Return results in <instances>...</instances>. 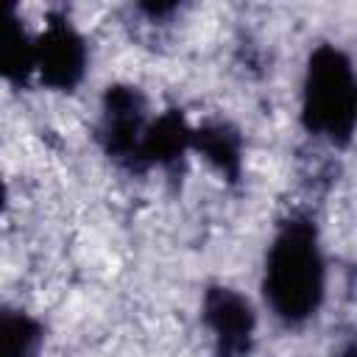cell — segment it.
Returning <instances> with one entry per match:
<instances>
[{
    "label": "cell",
    "mask_w": 357,
    "mask_h": 357,
    "mask_svg": "<svg viewBox=\"0 0 357 357\" xmlns=\"http://www.w3.org/2000/svg\"><path fill=\"white\" fill-rule=\"evenodd\" d=\"M262 298L284 326L312 321L326 298V257L321 231L307 215H287L265 251Z\"/></svg>",
    "instance_id": "6da1fadb"
},
{
    "label": "cell",
    "mask_w": 357,
    "mask_h": 357,
    "mask_svg": "<svg viewBox=\"0 0 357 357\" xmlns=\"http://www.w3.org/2000/svg\"><path fill=\"white\" fill-rule=\"evenodd\" d=\"M301 126L310 137H318L335 148H349L357 126V78L351 56L321 42L310 50L301 75Z\"/></svg>",
    "instance_id": "7a4b0ae2"
},
{
    "label": "cell",
    "mask_w": 357,
    "mask_h": 357,
    "mask_svg": "<svg viewBox=\"0 0 357 357\" xmlns=\"http://www.w3.org/2000/svg\"><path fill=\"white\" fill-rule=\"evenodd\" d=\"M89 70V45L64 14H50L33 36V75L45 89L75 92Z\"/></svg>",
    "instance_id": "3957f363"
},
{
    "label": "cell",
    "mask_w": 357,
    "mask_h": 357,
    "mask_svg": "<svg viewBox=\"0 0 357 357\" xmlns=\"http://www.w3.org/2000/svg\"><path fill=\"white\" fill-rule=\"evenodd\" d=\"M148 100L131 84H112L100 98L98 142L103 153L126 167L139 173V145L148 128Z\"/></svg>",
    "instance_id": "277c9868"
},
{
    "label": "cell",
    "mask_w": 357,
    "mask_h": 357,
    "mask_svg": "<svg viewBox=\"0 0 357 357\" xmlns=\"http://www.w3.org/2000/svg\"><path fill=\"white\" fill-rule=\"evenodd\" d=\"M201 324L215 357H251L257 337L254 304L229 284H209L201 296Z\"/></svg>",
    "instance_id": "5b68a950"
},
{
    "label": "cell",
    "mask_w": 357,
    "mask_h": 357,
    "mask_svg": "<svg viewBox=\"0 0 357 357\" xmlns=\"http://www.w3.org/2000/svg\"><path fill=\"white\" fill-rule=\"evenodd\" d=\"M190 137L192 126L181 109H167L151 117L139 145V173L151 167L176 170L190 153Z\"/></svg>",
    "instance_id": "8992f818"
},
{
    "label": "cell",
    "mask_w": 357,
    "mask_h": 357,
    "mask_svg": "<svg viewBox=\"0 0 357 357\" xmlns=\"http://www.w3.org/2000/svg\"><path fill=\"white\" fill-rule=\"evenodd\" d=\"M190 151L201 153L220 178L229 184H237L243 178V137L231 123L209 120L201 126H192Z\"/></svg>",
    "instance_id": "52a82bcc"
},
{
    "label": "cell",
    "mask_w": 357,
    "mask_h": 357,
    "mask_svg": "<svg viewBox=\"0 0 357 357\" xmlns=\"http://www.w3.org/2000/svg\"><path fill=\"white\" fill-rule=\"evenodd\" d=\"M33 78V36L14 3H0V81L25 86Z\"/></svg>",
    "instance_id": "ba28073f"
},
{
    "label": "cell",
    "mask_w": 357,
    "mask_h": 357,
    "mask_svg": "<svg viewBox=\"0 0 357 357\" xmlns=\"http://www.w3.org/2000/svg\"><path fill=\"white\" fill-rule=\"evenodd\" d=\"M45 340L42 324L20 310V307H0V357H39Z\"/></svg>",
    "instance_id": "9c48e42d"
},
{
    "label": "cell",
    "mask_w": 357,
    "mask_h": 357,
    "mask_svg": "<svg viewBox=\"0 0 357 357\" xmlns=\"http://www.w3.org/2000/svg\"><path fill=\"white\" fill-rule=\"evenodd\" d=\"M332 357H357V351H354V343H346L337 354H332Z\"/></svg>",
    "instance_id": "30bf717a"
},
{
    "label": "cell",
    "mask_w": 357,
    "mask_h": 357,
    "mask_svg": "<svg viewBox=\"0 0 357 357\" xmlns=\"http://www.w3.org/2000/svg\"><path fill=\"white\" fill-rule=\"evenodd\" d=\"M6 201H8V190H6V181H3V176H0V215H3V209H6Z\"/></svg>",
    "instance_id": "8fae6325"
}]
</instances>
